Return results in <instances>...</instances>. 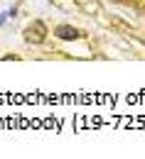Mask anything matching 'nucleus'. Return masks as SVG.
I'll use <instances>...</instances> for the list:
<instances>
[{"mask_svg": "<svg viewBox=\"0 0 145 159\" xmlns=\"http://www.w3.org/2000/svg\"><path fill=\"white\" fill-rule=\"evenodd\" d=\"M54 32H57V37H62V39H76V37H79V32H76L74 27H66V25H59Z\"/></svg>", "mask_w": 145, "mask_h": 159, "instance_id": "1", "label": "nucleus"}]
</instances>
